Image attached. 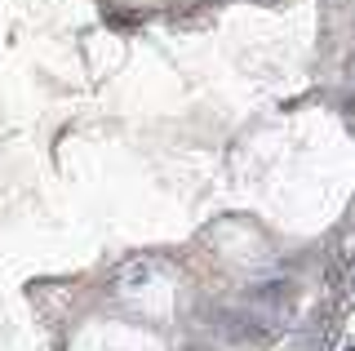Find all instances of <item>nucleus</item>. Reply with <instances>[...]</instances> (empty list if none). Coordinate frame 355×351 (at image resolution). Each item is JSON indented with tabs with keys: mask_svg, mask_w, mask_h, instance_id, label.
I'll return each mask as SVG.
<instances>
[{
	"mask_svg": "<svg viewBox=\"0 0 355 351\" xmlns=\"http://www.w3.org/2000/svg\"><path fill=\"white\" fill-rule=\"evenodd\" d=\"M347 351H355V343H351V347H347Z\"/></svg>",
	"mask_w": 355,
	"mask_h": 351,
	"instance_id": "nucleus-1",
	"label": "nucleus"
}]
</instances>
